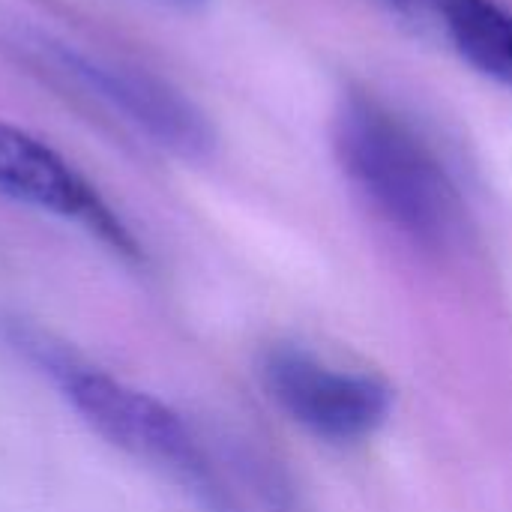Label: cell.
Here are the masks:
<instances>
[{
  "label": "cell",
  "mask_w": 512,
  "mask_h": 512,
  "mask_svg": "<svg viewBox=\"0 0 512 512\" xmlns=\"http://www.w3.org/2000/svg\"><path fill=\"white\" fill-rule=\"evenodd\" d=\"M330 144L354 195L402 240L444 252L462 237L465 204L450 168L387 99L345 87L330 117Z\"/></svg>",
  "instance_id": "cell-1"
},
{
  "label": "cell",
  "mask_w": 512,
  "mask_h": 512,
  "mask_svg": "<svg viewBox=\"0 0 512 512\" xmlns=\"http://www.w3.org/2000/svg\"><path fill=\"white\" fill-rule=\"evenodd\" d=\"M0 51L39 84L105 114L183 162H207L216 153L219 135L210 114L174 81L144 66L90 54L18 21L0 27Z\"/></svg>",
  "instance_id": "cell-2"
},
{
  "label": "cell",
  "mask_w": 512,
  "mask_h": 512,
  "mask_svg": "<svg viewBox=\"0 0 512 512\" xmlns=\"http://www.w3.org/2000/svg\"><path fill=\"white\" fill-rule=\"evenodd\" d=\"M261 381L297 426L333 444H354L375 435L393 408V396L378 378L327 366L300 348L267 351Z\"/></svg>",
  "instance_id": "cell-3"
},
{
  "label": "cell",
  "mask_w": 512,
  "mask_h": 512,
  "mask_svg": "<svg viewBox=\"0 0 512 512\" xmlns=\"http://www.w3.org/2000/svg\"><path fill=\"white\" fill-rule=\"evenodd\" d=\"M0 195L81 225L123 258H138V243L105 195L45 138L0 120Z\"/></svg>",
  "instance_id": "cell-4"
},
{
  "label": "cell",
  "mask_w": 512,
  "mask_h": 512,
  "mask_svg": "<svg viewBox=\"0 0 512 512\" xmlns=\"http://www.w3.org/2000/svg\"><path fill=\"white\" fill-rule=\"evenodd\" d=\"M60 387L78 417L111 447L153 465L180 471L201 468L189 426L156 396L87 366H66Z\"/></svg>",
  "instance_id": "cell-5"
},
{
  "label": "cell",
  "mask_w": 512,
  "mask_h": 512,
  "mask_svg": "<svg viewBox=\"0 0 512 512\" xmlns=\"http://www.w3.org/2000/svg\"><path fill=\"white\" fill-rule=\"evenodd\" d=\"M462 63L512 90V9L501 0H441L435 30Z\"/></svg>",
  "instance_id": "cell-6"
},
{
  "label": "cell",
  "mask_w": 512,
  "mask_h": 512,
  "mask_svg": "<svg viewBox=\"0 0 512 512\" xmlns=\"http://www.w3.org/2000/svg\"><path fill=\"white\" fill-rule=\"evenodd\" d=\"M387 6L390 15H396L402 24L420 30V33H435L438 30V6L441 0H378Z\"/></svg>",
  "instance_id": "cell-7"
},
{
  "label": "cell",
  "mask_w": 512,
  "mask_h": 512,
  "mask_svg": "<svg viewBox=\"0 0 512 512\" xmlns=\"http://www.w3.org/2000/svg\"><path fill=\"white\" fill-rule=\"evenodd\" d=\"M156 6H165V9H177V12H198L204 9L210 0H150Z\"/></svg>",
  "instance_id": "cell-8"
}]
</instances>
